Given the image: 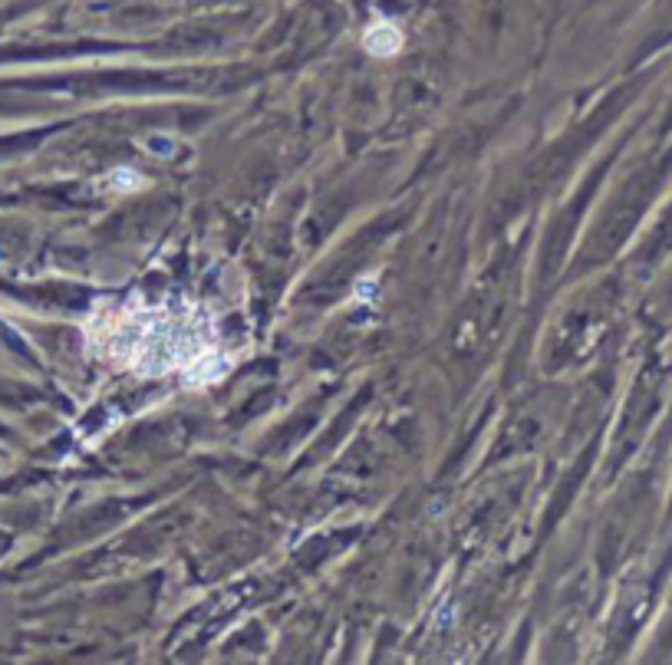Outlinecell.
Here are the masks:
<instances>
[{"instance_id": "cell-1", "label": "cell", "mask_w": 672, "mask_h": 665, "mask_svg": "<svg viewBox=\"0 0 672 665\" xmlns=\"http://www.w3.org/2000/svg\"><path fill=\"white\" fill-rule=\"evenodd\" d=\"M89 333H99L103 353L116 356L122 366L139 373H168V369H192V363H208V343L195 340L198 330H185L165 310H136L103 317Z\"/></svg>"}, {"instance_id": "cell-2", "label": "cell", "mask_w": 672, "mask_h": 665, "mask_svg": "<svg viewBox=\"0 0 672 665\" xmlns=\"http://www.w3.org/2000/svg\"><path fill=\"white\" fill-rule=\"evenodd\" d=\"M363 47L373 56H392L402 47V33L396 24H389V20H376V24H369L363 33Z\"/></svg>"}]
</instances>
